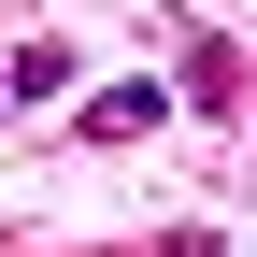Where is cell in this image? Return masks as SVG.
<instances>
[{
    "instance_id": "6da1fadb",
    "label": "cell",
    "mask_w": 257,
    "mask_h": 257,
    "mask_svg": "<svg viewBox=\"0 0 257 257\" xmlns=\"http://www.w3.org/2000/svg\"><path fill=\"white\" fill-rule=\"evenodd\" d=\"M157 114H172V100H157L143 72H114V86H86V143H143Z\"/></svg>"
}]
</instances>
